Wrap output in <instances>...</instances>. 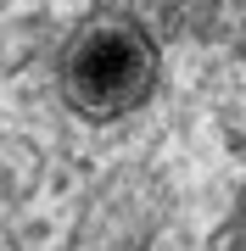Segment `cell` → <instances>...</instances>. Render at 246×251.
<instances>
[{
    "label": "cell",
    "mask_w": 246,
    "mask_h": 251,
    "mask_svg": "<svg viewBox=\"0 0 246 251\" xmlns=\"http://www.w3.org/2000/svg\"><path fill=\"white\" fill-rule=\"evenodd\" d=\"M157 78L151 39L135 23H90L67 50V95L90 117H112L135 106Z\"/></svg>",
    "instance_id": "6da1fadb"
}]
</instances>
